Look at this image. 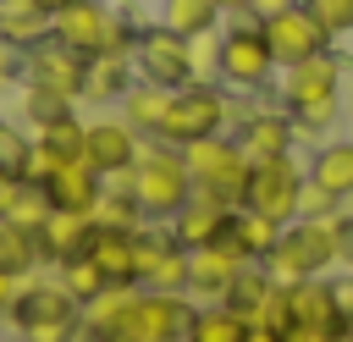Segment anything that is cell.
Segmentation results:
<instances>
[{"label": "cell", "mask_w": 353, "mask_h": 342, "mask_svg": "<svg viewBox=\"0 0 353 342\" xmlns=\"http://www.w3.org/2000/svg\"><path fill=\"white\" fill-rule=\"evenodd\" d=\"M127 188H132V199H138V210H143V215L171 221V215L193 199V177H188L182 149H171V143L149 138V143L138 149L132 171H127Z\"/></svg>", "instance_id": "obj_1"}, {"label": "cell", "mask_w": 353, "mask_h": 342, "mask_svg": "<svg viewBox=\"0 0 353 342\" xmlns=\"http://www.w3.org/2000/svg\"><path fill=\"white\" fill-rule=\"evenodd\" d=\"M226 33H221V88H237V94H259L270 88V77L281 72L276 55H270V39H265V22L254 11H226Z\"/></svg>", "instance_id": "obj_2"}, {"label": "cell", "mask_w": 353, "mask_h": 342, "mask_svg": "<svg viewBox=\"0 0 353 342\" xmlns=\"http://www.w3.org/2000/svg\"><path fill=\"white\" fill-rule=\"evenodd\" d=\"M193 303L176 292H132L127 309L99 331V342H176L193 325Z\"/></svg>", "instance_id": "obj_3"}, {"label": "cell", "mask_w": 353, "mask_h": 342, "mask_svg": "<svg viewBox=\"0 0 353 342\" xmlns=\"http://www.w3.org/2000/svg\"><path fill=\"white\" fill-rule=\"evenodd\" d=\"M226 132V88L221 83H182L171 88V105H165V121H160V143L171 149H188L199 138H215Z\"/></svg>", "instance_id": "obj_4"}, {"label": "cell", "mask_w": 353, "mask_h": 342, "mask_svg": "<svg viewBox=\"0 0 353 342\" xmlns=\"http://www.w3.org/2000/svg\"><path fill=\"white\" fill-rule=\"evenodd\" d=\"M331 259H336V232H331V221H287L281 237H276V248H270V259H265V270H270V281L292 287V281L320 276Z\"/></svg>", "instance_id": "obj_5"}, {"label": "cell", "mask_w": 353, "mask_h": 342, "mask_svg": "<svg viewBox=\"0 0 353 342\" xmlns=\"http://www.w3.org/2000/svg\"><path fill=\"white\" fill-rule=\"evenodd\" d=\"M188 160V177H193V193H210V199H226V204H243V188H248V154L237 149V138L215 132V138H199L182 149Z\"/></svg>", "instance_id": "obj_6"}, {"label": "cell", "mask_w": 353, "mask_h": 342, "mask_svg": "<svg viewBox=\"0 0 353 342\" xmlns=\"http://www.w3.org/2000/svg\"><path fill=\"white\" fill-rule=\"evenodd\" d=\"M298 193H303V171L292 165V154H270V160L248 165V188H243L237 210H254V215L287 226V221H298Z\"/></svg>", "instance_id": "obj_7"}, {"label": "cell", "mask_w": 353, "mask_h": 342, "mask_svg": "<svg viewBox=\"0 0 353 342\" xmlns=\"http://www.w3.org/2000/svg\"><path fill=\"white\" fill-rule=\"evenodd\" d=\"M11 314H17V325H22L28 342H72V331H77V298H66L61 281L22 287L17 303H11Z\"/></svg>", "instance_id": "obj_8"}, {"label": "cell", "mask_w": 353, "mask_h": 342, "mask_svg": "<svg viewBox=\"0 0 353 342\" xmlns=\"http://www.w3.org/2000/svg\"><path fill=\"white\" fill-rule=\"evenodd\" d=\"M132 72L154 88H182L193 83V55H188V39L165 22H149L138 28V44H132Z\"/></svg>", "instance_id": "obj_9"}, {"label": "cell", "mask_w": 353, "mask_h": 342, "mask_svg": "<svg viewBox=\"0 0 353 342\" xmlns=\"http://www.w3.org/2000/svg\"><path fill=\"white\" fill-rule=\"evenodd\" d=\"M22 77H28V88H50V94H61V99L77 105L83 99V77H88V55L66 50L61 39H44V44L28 50Z\"/></svg>", "instance_id": "obj_10"}, {"label": "cell", "mask_w": 353, "mask_h": 342, "mask_svg": "<svg viewBox=\"0 0 353 342\" xmlns=\"http://www.w3.org/2000/svg\"><path fill=\"white\" fill-rule=\"evenodd\" d=\"M265 39H270L276 66H298V61H309V55L331 50V33L314 22V11H309L303 0H298V6H287V11H276V17H265Z\"/></svg>", "instance_id": "obj_11"}, {"label": "cell", "mask_w": 353, "mask_h": 342, "mask_svg": "<svg viewBox=\"0 0 353 342\" xmlns=\"http://www.w3.org/2000/svg\"><path fill=\"white\" fill-rule=\"evenodd\" d=\"M336 88H342V55H336V44L320 50V55H309V61H298V66H281V105L287 110L325 105V99H336Z\"/></svg>", "instance_id": "obj_12"}, {"label": "cell", "mask_w": 353, "mask_h": 342, "mask_svg": "<svg viewBox=\"0 0 353 342\" xmlns=\"http://www.w3.org/2000/svg\"><path fill=\"white\" fill-rule=\"evenodd\" d=\"M138 149H143V138L127 127V116H99V121L83 127V160H88L105 182H110V177H127L132 160H138Z\"/></svg>", "instance_id": "obj_13"}, {"label": "cell", "mask_w": 353, "mask_h": 342, "mask_svg": "<svg viewBox=\"0 0 353 342\" xmlns=\"http://www.w3.org/2000/svg\"><path fill=\"white\" fill-rule=\"evenodd\" d=\"M232 215H237V204L210 199V193H193V199L171 215V237H176L182 248H210V243H221V237L232 232Z\"/></svg>", "instance_id": "obj_14"}, {"label": "cell", "mask_w": 353, "mask_h": 342, "mask_svg": "<svg viewBox=\"0 0 353 342\" xmlns=\"http://www.w3.org/2000/svg\"><path fill=\"white\" fill-rule=\"evenodd\" d=\"M94 215H83V210H50V221L33 232L39 237V259H55V265H66V259H83L88 254V243H94Z\"/></svg>", "instance_id": "obj_15"}, {"label": "cell", "mask_w": 353, "mask_h": 342, "mask_svg": "<svg viewBox=\"0 0 353 342\" xmlns=\"http://www.w3.org/2000/svg\"><path fill=\"white\" fill-rule=\"evenodd\" d=\"M243 254L226 248V243H210V248H188V292H204V298H226L232 281L243 276Z\"/></svg>", "instance_id": "obj_16"}, {"label": "cell", "mask_w": 353, "mask_h": 342, "mask_svg": "<svg viewBox=\"0 0 353 342\" xmlns=\"http://www.w3.org/2000/svg\"><path fill=\"white\" fill-rule=\"evenodd\" d=\"M292 116H287V105L281 110H248L243 121H237V149L248 154V160H270V154H287L292 149Z\"/></svg>", "instance_id": "obj_17"}, {"label": "cell", "mask_w": 353, "mask_h": 342, "mask_svg": "<svg viewBox=\"0 0 353 342\" xmlns=\"http://www.w3.org/2000/svg\"><path fill=\"white\" fill-rule=\"evenodd\" d=\"M39 188L50 193L55 210H83V215H94V204H99V193H105V177H99L88 160H72V165L50 171Z\"/></svg>", "instance_id": "obj_18"}, {"label": "cell", "mask_w": 353, "mask_h": 342, "mask_svg": "<svg viewBox=\"0 0 353 342\" xmlns=\"http://www.w3.org/2000/svg\"><path fill=\"white\" fill-rule=\"evenodd\" d=\"M287 309H292V325H331V331H347V320H342V292L325 287L320 276L292 281V287H287Z\"/></svg>", "instance_id": "obj_19"}, {"label": "cell", "mask_w": 353, "mask_h": 342, "mask_svg": "<svg viewBox=\"0 0 353 342\" xmlns=\"http://www.w3.org/2000/svg\"><path fill=\"white\" fill-rule=\"evenodd\" d=\"M88 259L99 265V276H105L110 287H132V281H138V248H132V232H110V226H99L94 243H88Z\"/></svg>", "instance_id": "obj_20"}, {"label": "cell", "mask_w": 353, "mask_h": 342, "mask_svg": "<svg viewBox=\"0 0 353 342\" xmlns=\"http://www.w3.org/2000/svg\"><path fill=\"white\" fill-rule=\"evenodd\" d=\"M138 83V72H132V55H94L88 61V77H83V99H94V105H121V94Z\"/></svg>", "instance_id": "obj_21"}, {"label": "cell", "mask_w": 353, "mask_h": 342, "mask_svg": "<svg viewBox=\"0 0 353 342\" xmlns=\"http://www.w3.org/2000/svg\"><path fill=\"white\" fill-rule=\"evenodd\" d=\"M165 105H171V88H154V83H143V77L121 94V116H127V127H132L138 138H154V132H160Z\"/></svg>", "instance_id": "obj_22"}, {"label": "cell", "mask_w": 353, "mask_h": 342, "mask_svg": "<svg viewBox=\"0 0 353 342\" xmlns=\"http://www.w3.org/2000/svg\"><path fill=\"white\" fill-rule=\"evenodd\" d=\"M0 39L17 50H33L50 39V11H39L33 0H0Z\"/></svg>", "instance_id": "obj_23"}, {"label": "cell", "mask_w": 353, "mask_h": 342, "mask_svg": "<svg viewBox=\"0 0 353 342\" xmlns=\"http://www.w3.org/2000/svg\"><path fill=\"white\" fill-rule=\"evenodd\" d=\"M276 237H281V226H276V221H265V215H254V210H237V215H232V232H226L221 243H226V248H237V254L254 265V259H270Z\"/></svg>", "instance_id": "obj_24"}, {"label": "cell", "mask_w": 353, "mask_h": 342, "mask_svg": "<svg viewBox=\"0 0 353 342\" xmlns=\"http://www.w3.org/2000/svg\"><path fill=\"white\" fill-rule=\"evenodd\" d=\"M182 342H248V314H237L232 303H210L193 314Z\"/></svg>", "instance_id": "obj_25"}, {"label": "cell", "mask_w": 353, "mask_h": 342, "mask_svg": "<svg viewBox=\"0 0 353 342\" xmlns=\"http://www.w3.org/2000/svg\"><path fill=\"white\" fill-rule=\"evenodd\" d=\"M221 17H226L221 0H160V22L176 28L182 39H193V33H215Z\"/></svg>", "instance_id": "obj_26"}, {"label": "cell", "mask_w": 353, "mask_h": 342, "mask_svg": "<svg viewBox=\"0 0 353 342\" xmlns=\"http://www.w3.org/2000/svg\"><path fill=\"white\" fill-rule=\"evenodd\" d=\"M309 177H314L320 188H331L336 199H353V138H342V143H325V149L314 154Z\"/></svg>", "instance_id": "obj_27"}, {"label": "cell", "mask_w": 353, "mask_h": 342, "mask_svg": "<svg viewBox=\"0 0 353 342\" xmlns=\"http://www.w3.org/2000/svg\"><path fill=\"white\" fill-rule=\"evenodd\" d=\"M61 287H66V298H77V309H83V303H88V298H99L110 281H105V276H99V265L83 254V259H66V265H61Z\"/></svg>", "instance_id": "obj_28"}, {"label": "cell", "mask_w": 353, "mask_h": 342, "mask_svg": "<svg viewBox=\"0 0 353 342\" xmlns=\"http://www.w3.org/2000/svg\"><path fill=\"white\" fill-rule=\"evenodd\" d=\"M33 259H39V237L22 232V226H11V221H0V270L22 276Z\"/></svg>", "instance_id": "obj_29"}, {"label": "cell", "mask_w": 353, "mask_h": 342, "mask_svg": "<svg viewBox=\"0 0 353 342\" xmlns=\"http://www.w3.org/2000/svg\"><path fill=\"white\" fill-rule=\"evenodd\" d=\"M22 110H28V121H33V132H39V127H50V121H61V116H72V99H61V94H50V88H28V99H22Z\"/></svg>", "instance_id": "obj_30"}, {"label": "cell", "mask_w": 353, "mask_h": 342, "mask_svg": "<svg viewBox=\"0 0 353 342\" xmlns=\"http://www.w3.org/2000/svg\"><path fill=\"white\" fill-rule=\"evenodd\" d=\"M182 287H188V248L176 243V248L149 270V292H182Z\"/></svg>", "instance_id": "obj_31"}, {"label": "cell", "mask_w": 353, "mask_h": 342, "mask_svg": "<svg viewBox=\"0 0 353 342\" xmlns=\"http://www.w3.org/2000/svg\"><path fill=\"white\" fill-rule=\"evenodd\" d=\"M303 6H309V11H314V22L331 33V44L353 33V0H303Z\"/></svg>", "instance_id": "obj_32"}, {"label": "cell", "mask_w": 353, "mask_h": 342, "mask_svg": "<svg viewBox=\"0 0 353 342\" xmlns=\"http://www.w3.org/2000/svg\"><path fill=\"white\" fill-rule=\"evenodd\" d=\"M336 204H342V199H336L331 188H320L314 177H303V193H298V221H331V215H336Z\"/></svg>", "instance_id": "obj_33"}, {"label": "cell", "mask_w": 353, "mask_h": 342, "mask_svg": "<svg viewBox=\"0 0 353 342\" xmlns=\"http://www.w3.org/2000/svg\"><path fill=\"white\" fill-rule=\"evenodd\" d=\"M28 149H33V138H28L17 121H0V165H6V171H22V165H28Z\"/></svg>", "instance_id": "obj_34"}, {"label": "cell", "mask_w": 353, "mask_h": 342, "mask_svg": "<svg viewBox=\"0 0 353 342\" xmlns=\"http://www.w3.org/2000/svg\"><path fill=\"white\" fill-rule=\"evenodd\" d=\"M287 116H292V127H298V132H325V127H336V99L309 105V110H287Z\"/></svg>", "instance_id": "obj_35"}, {"label": "cell", "mask_w": 353, "mask_h": 342, "mask_svg": "<svg viewBox=\"0 0 353 342\" xmlns=\"http://www.w3.org/2000/svg\"><path fill=\"white\" fill-rule=\"evenodd\" d=\"M347 331H331V325H287L281 342H342Z\"/></svg>", "instance_id": "obj_36"}, {"label": "cell", "mask_w": 353, "mask_h": 342, "mask_svg": "<svg viewBox=\"0 0 353 342\" xmlns=\"http://www.w3.org/2000/svg\"><path fill=\"white\" fill-rule=\"evenodd\" d=\"M22 188H28V177H22V171H6V165H0V221L11 215V204L22 199Z\"/></svg>", "instance_id": "obj_37"}, {"label": "cell", "mask_w": 353, "mask_h": 342, "mask_svg": "<svg viewBox=\"0 0 353 342\" xmlns=\"http://www.w3.org/2000/svg\"><path fill=\"white\" fill-rule=\"evenodd\" d=\"M331 232H336V259L353 265V215H331Z\"/></svg>", "instance_id": "obj_38"}, {"label": "cell", "mask_w": 353, "mask_h": 342, "mask_svg": "<svg viewBox=\"0 0 353 342\" xmlns=\"http://www.w3.org/2000/svg\"><path fill=\"white\" fill-rule=\"evenodd\" d=\"M11 77H17V44H6V39H0V88H6Z\"/></svg>", "instance_id": "obj_39"}, {"label": "cell", "mask_w": 353, "mask_h": 342, "mask_svg": "<svg viewBox=\"0 0 353 342\" xmlns=\"http://www.w3.org/2000/svg\"><path fill=\"white\" fill-rule=\"evenodd\" d=\"M287 6H298V0H248V11L265 22V17H276V11H287Z\"/></svg>", "instance_id": "obj_40"}, {"label": "cell", "mask_w": 353, "mask_h": 342, "mask_svg": "<svg viewBox=\"0 0 353 342\" xmlns=\"http://www.w3.org/2000/svg\"><path fill=\"white\" fill-rule=\"evenodd\" d=\"M248 342H281V331H270V325H248Z\"/></svg>", "instance_id": "obj_41"}, {"label": "cell", "mask_w": 353, "mask_h": 342, "mask_svg": "<svg viewBox=\"0 0 353 342\" xmlns=\"http://www.w3.org/2000/svg\"><path fill=\"white\" fill-rule=\"evenodd\" d=\"M33 6H39V11H50V17H55V11H66V6H72V0H33Z\"/></svg>", "instance_id": "obj_42"}, {"label": "cell", "mask_w": 353, "mask_h": 342, "mask_svg": "<svg viewBox=\"0 0 353 342\" xmlns=\"http://www.w3.org/2000/svg\"><path fill=\"white\" fill-rule=\"evenodd\" d=\"M221 11H248V0H221Z\"/></svg>", "instance_id": "obj_43"}]
</instances>
